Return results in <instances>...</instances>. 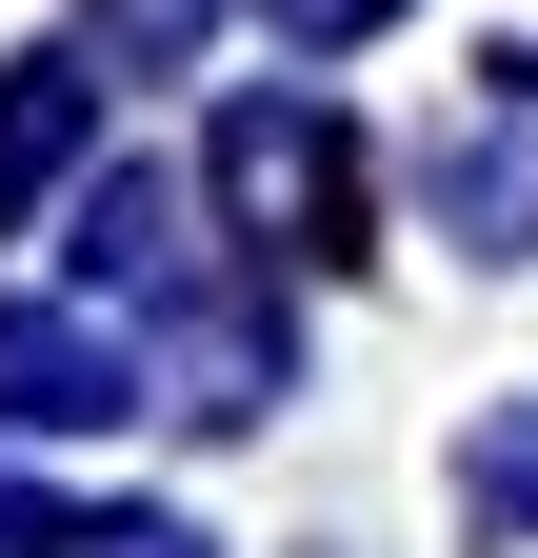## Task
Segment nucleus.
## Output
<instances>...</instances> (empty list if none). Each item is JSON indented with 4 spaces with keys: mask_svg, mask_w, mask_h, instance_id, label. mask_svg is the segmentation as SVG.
Returning <instances> with one entry per match:
<instances>
[{
    "mask_svg": "<svg viewBox=\"0 0 538 558\" xmlns=\"http://www.w3.org/2000/svg\"><path fill=\"white\" fill-rule=\"evenodd\" d=\"M199 21H220V0H100V40H120V60H180Z\"/></svg>",
    "mask_w": 538,
    "mask_h": 558,
    "instance_id": "7ed1b4c3",
    "label": "nucleus"
},
{
    "mask_svg": "<svg viewBox=\"0 0 538 558\" xmlns=\"http://www.w3.org/2000/svg\"><path fill=\"white\" fill-rule=\"evenodd\" d=\"M60 140H81V81H60V60H21V81H0V220L60 180Z\"/></svg>",
    "mask_w": 538,
    "mask_h": 558,
    "instance_id": "f03ea898",
    "label": "nucleus"
},
{
    "mask_svg": "<svg viewBox=\"0 0 538 558\" xmlns=\"http://www.w3.org/2000/svg\"><path fill=\"white\" fill-rule=\"evenodd\" d=\"M100 558H199V538H100Z\"/></svg>",
    "mask_w": 538,
    "mask_h": 558,
    "instance_id": "39448f33",
    "label": "nucleus"
},
{
    "mask_svg": "<svg viewBox=\"0 0 538 558\" xmlns=\"http://www.w3.org/2000/svg\"><path fill=\"white\" fill-rule=\"evenodd\" d=\"M140 399V360H120L100 319H0V418H40V439H81V418Z\"/></svg>",
    "mask_w": 538,
    "mask_h": 558,
    "instance_id": "f257e3e1",
    "label": "nucleus"
},
{
    "mask_svg": "<svg viewBox=\"0 0 538 558\" xmlns=\"http://www.w3.org/2000/svg\"><path fill=\"white\" fill-rule=\"evenodd\" d=\"M379 21V0H280V40H359Z\"/></svg>",
    "mask_w": 538,
    "mask_h": 558,
    "instance_id": "20e7f679",
    "label": "nucleus"
}]
</instances>
